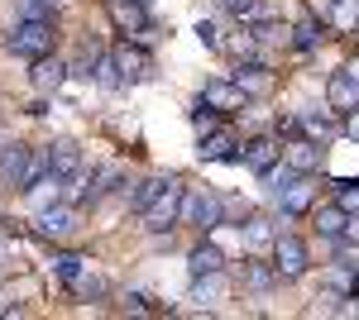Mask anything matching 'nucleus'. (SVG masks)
<instances>
[{"instance_id": "obj_1", "label": "nucleus", "mask_w": 359, "mask_h": 320, "mask_svg": "<svg viewBox=\"0 0 359 320\" xmlns=\"http://www.w3.org/2000/svg\"><path fill=\"white\" fill-rule=\"evenodd\" d=\"M57 34H53V20H15L10 34H5V48L20 57H43L53 53Z\"/></svg>"}, {"instance_id": "obj_2", "label": "nucleus", "mask_w": 359, "mask_h": 320, "mask_svg": "<svg viewBox=\"0 0 359 320\" xmlns=\"http://www.w3.org/2000/svg\"><path fill=\"white\" fill-rule=\"evenodd\" d=\"M182 196H187L182 177H168L163 191L154 196V206L139 215V220H144V230H149V235H168V230L177 225V215H182Z\"/></svg>"}, {"instance_id": "obj_3", "label": "nucleus", "mask_w": 359, "mask_h": 320, "mask_svg": "<svg viewBox=\"0 0 359 320\" xmlns=\"http://www.w3.org/2000/svg\"><path fill=\"white\" fill-rule=\"evenodd\" d=\"M182 225H196L201 235H211V230H221L225 225V196H216V191H187L182 196V215H177Z\"/></svg>"}, {"instance_id": "obj_4", "label": "nucleus", "mask_w": 359, "mask_h": 320, "mask_svg": "<svg viewBox=\"0 0 359 320\" xmlns=\"http://www.w3.org/2000/svg\"><path fill=\"white\" fill-rule=\"evenodd\" d=\"M106 15H111L115 34H125V39H144L149 29H154V20H149V5H139V0H106Z\"/></svg>"}, {"instance_id": "obj_5", "label": "nucleus", "mask_w": 359, "mask_h": 320, "mask_svg": "<svg viewBox=\"0 0 359 320\" xmlns=\"http://www.w3.org/2000/svg\"><path fill=\"white\" fill-rule=\"evenodd\" d=\"M273 267L283 282H292V277H302L306 267H311V253H306V244L297 235H278L273 239Z\"/></svg>"}, {"instance_id": "obj_6", "label": "nucleus", "mask_w": 359, "mask_h": 320, "mask_svg": "<svg viewBox=\"0 0 359 320\" xmlns=\"http://www.w3.org/2000/svg\"><path fill=\"white\" fill-rule=\"evenodd\" d=\"M201 106H211V110H221V115H230V110H245L249 96H245V86H240L235 77H211L206 86H201Z\"/></svg>"}, {"instance_id": "obj_7", "label": "nucleus", "mask_w": 359, "mask_h": 320, "mask_svg": "<svg viewBox=\"0 0 359 320\" xmlns=\"http://www.w3.org/2000/svg\"><path fill=\"white\" fill-rule=\"evenodd\" d=\"M111 57H115V67H120V77L125 81H144V77H154V57L139 48L135 39H120L111 48Z\"/></svg>"}, {"instance_id": "obj_8", "label": "nucleus", "mask_w": 359, "mask_h": 320, "mask_svg": "<svg viewBox=\"0 0 359 320\" xmlns=\"http://www.w3.org/2000/svg\"><path fill=\"white\" fill-rule=\"evenodd\" d=\"M72 77V67L62 62L57 53H43V57H34V72H29V86L39 91V96H53L62 81Z\"/></svg>"}, {"instance_id": "obj_9", "label": "nucleus", "mask_w": 359, "mask_h": 320, "mask_svg": "<svg viewBox=\"0 0 359 320\" xmlns=\"http://www.w3.org/2000/svg\"><path fill=\"white\" fill-rule=\"evenodd\" d=\"M326 106H331L335 115L359 110V77L350 67H345V72H331V81H326Z\"/></svg>"}, {"instance_id": "obj_10", "label": "nucleus", "mask_w": 359, "mask_h": 320, "mask_svg": "<svg viewBox=\"0 0 359 320\" xmlns=\"http://www.w3.org/2000/svg\"><path fill=\"white\" fill-rule=\"evenodd\" d=\"M72 225H77V211H72L67 201H53V206L34 211V230H39L43 239H62V235H67Z\"/></svg>"}, {"instance_id": "obj_11", "label": "nucleus", "mask_w": 359, "mask_h": 320, "mask_svg": "<svg viewBox=\"0 0 359 320\" xmlns=\"http://www.w3.org/2000/svg\"><path fill=\"white\" fill-rule=\"evenodd\" d=\"M230 77L245 86V96H249V101H254V96H269V91H273V81H278L273 72H269L264 62H254V57H245V62H240V67H235Z\"/></svg>"}, {"instance_id": "obj_12", "label": "nucleus", "mask_w": 359, "mask_h": 320, "mask_svg": "<svg viewBox=\"0 0 359 320\" xmlns=\"http://www.w3.org/2000/svg\"><path fill=\"white\" fill-rule=\"evenodd\" d=\"M240 162H245V167H254V172L264 177L273 162H283V144H278V139H249L245 148H240Z\"/></svg>"}, {"instance_id": "obj_13", "label": "nucleus", "mask_w": 359, "mask_h": 320, "mask_svg": "<svg viewBox=\"0 0 359 320\" xmlns=\"http://www.w3.org/2000/svg\"><path fill=\"white\" fill-rule=\"evenodd\" d=\"M278 211L283 215H306L311 211V196H316V187H311V177H297V182H287V187H278Z\"/></svg>"}, {"instance_id": "obj_14", "label": "nucleus", "mask_w": 359, "mask_h": 320, "mask_svg": "<svg viewBox=\"0 0 359 320\" xmlns=\"http://www.w3.org/2000/svg\"><path fill=\"white\" fill-rule=\"evenodd\" d=\"M321 153H326V148H321L316 139H292V144H283V162H292V167L306 172V177L321 167Z\"/></svg>"}, {"instance_id": "obj_15", "label": "nucleus", "mask_w": 359, "mask_h": 320, "mask_svg": "<svg viewBox=\"0 0 359 320\" xmlns=\"http://www.w3.org/2000/svg\"><path fill=\"white\" fill-rule=\"evenodd\" d=\"M196 158H201V162H240V144H235V134L216 130V134H206V139H201Z\"/></svg>"}, {"instance_id": "obj_16", "label": "nucleus", "mask_w": 359, "mask_h": 320, "mask_svg": "<svg viewBox=\"0 0 359 320\" xmlns=\"http://www.w3.org/2000/svg\"><path fill=\"white\" fill-rule=\"evenodd\" d=\"M48 172H57V177H77V172H82V148H77L72 139L48 144Z\"/></svg>"}, {"instance_id": "obj_17", "label": "nucleus", "mask_w": 359, "mask_h": 320, "mask_svg": "<svg viewBox=\"0 0 359 320\" xmlns=\"http://www.w3.org/2000/svg\"><path fill=\"white\" fill-rule=\"evenodd\" d=\"M302 134L316 139V144H331L335 134H345V125L335 120V110H306L302 115Z\"/></svg>"}, {"instance_id": "obj_18", "label": "nucleus", "mask_w": 359, "mask_h": 320, "mask_svg": "<svg viewBox=\"0 0 359 320\" xmlns=\"http://www.w3.org/2000/svg\"><path fill=\"white\" fill-rule=\"evenodd\" d=\"M240 235H245V249H269V244L278 239V230H273V220L269 215H245V225H240Z\"/></svg>"}, {"instance_id": "obj_19", "label": "nucleus", "mask_w": 359, "mask_h": 320, "mask_svg": "<svg viewBox=\"0 0 359 320\" xmlns=\"http://www.w3.org/2000/svg\"><path fill=\"white\" fill-rule=\"evenodd\" d=\"M225 267V253L221 249H216V244H196L192 253H187V272H192V277H206V272H221Z\"/></svg>"}, {"instance_id": "obj_20", "label": "nucleus", "mask_w": 359, "mask_h": 320, "mask_svg": "<svg viewBox=\"0 0 359 320\" xmlns=\"http://www.w3.org/2000/svg\"><path fill=\"white\" fill-rule=\"evenodd\" d=\"M62 182H67V177H57V172H43V177H39V182H34V187L25 191V196H29V206H34V211H43V206L62 201Z\"/></svg>"}, {"instance_id": "obj_21", "label": "nucleus", "mask_w": 359, "mask_h": 320, "mask_svg": "<svg viewBox=\"0 0 359 320\" xmlns=\"http://www.w3.org/2000/svg\"><path fill=\"white\" fill-rule=\"evenodd\" d=\"M326 20H316V15H306V20H297V25H292V48H297V53H311V48H316V43H321V34H326Z\"/></svg>"}, {"instance_id": "obj_22", "label": "nucleus", "mask_w": 359, "mask_h": 320, "mask_svg": "<svg viewBox=\"0 0 359 320\" xmlns=\"http://www.w3.org/2000/svg\"><path fill=\"white\" fill-rule=\"evenodd\" d=\"M25 162H29L25 144H5V148H0V182H5V187H15V182H20V172H25Z\"/></svg>"}, {"instance_id": "obj_23", "label": "nucleus", "mask_w": 359, "mask_h": 320, "mask_svg": "<svg viewBox=\"0 0 359 320\" xmlns=\"http://www.w3.org/2000/svg\"><path fill=\"white\" fill-rule=\"evenodd\" d=\"M216 5H221L225 15H235V20H240V25H259V20H269V15H273V10H269V5H264V0H216Z\"/></svg>"}, {"instance_id": "obj_24", "label": "nucleus", "mask_w": 359, "mask_h": 320, "mask_svg": "<svg viewBox=\"0 0 359 320\" xmlns=\"http://www.w3.org/2000/svg\"><path fill=\"white\" fill-rule=\"evenodd\" d=\"M120 177H125V172H120V162H106V167H101L96 177H86V201L96 206L101 196H111V191H115V182H120Z\"/></svg>"}, {"instance_id": "obj_25", "label": "nucleus", "mask_w": 359, "mask_h": 320, "mask_svg": "<svg viewBox=\"0 0 359 320\" xmlns=\"http://www.w3.org/2000/svg\"><path fill=\"white\" fill-rule=\"evenodd\" d=\"M278 282H283V277H278L273 263H245V287H249V292L264 296V292H273Z\"/></svg>"}, {"instance_id": "obj_26", "label": "nucleus", "mask_w": 359, "mask_h": 320, "mask_svg": "<svg viewBox=\"0 0 359 320\" xmlns=\"http://www.w3.org/2000/svg\"><path fill=\"white\" fill-rule=\"evenodd\" d=\"M225 287H230V282H225V267L221 272H206V277H192V296L196 301H221Z\"/></svg>"}, {"instance_id": "obj_27", "label": "nucleus", "mask_w": 359, "mask_h": 320, "mask_svg": "<svg viewBox=\"0 0 359 320\" xmlns=\"http://www.w3.org/2000/svg\"><path fill=\"white\" fill-rule=\"evenodd\" d=\"M53 272L62 277V282H77V277L86 272V258H82V253H72V249H57V253H53Z\"/></svg>"}, {"instance_id": "obj_28", "label": "nucleus", "mask_w": 359, "mask_h": 320, "mask_svg": "<svg viewBox=\"0 0 359 320\" xmlns=\"http://www.w3.org/2000/svg\"><path fill=\"white\" fill-rule=\"evenodd\" d=\"M43 172H48V148H29V162H25V172H20V182H15V187L29 191Z\"/></svg>"}, {"instance_id": "obj_29", "label": "nucleus", "mask_w": 359, "mask_h": 320, "mask_svg": "<svg viewBox=\"0 0 359 320\" xmlns=\"http://www.w3.org/2000/svg\"><path fill=\"white\" fill-rule=\"evenodd\" d=\"M345 220H350V211H340V206H321V211H316V230H321L326 239H340Z\"/></svg>"}, {"instance_id": "obj_30", "label": "nucleus", "mask_w": 359, "mask_h": 320, "mask_svg": "<svg viewBox=\"0 0 359 320\" xmlns=\"http://www.w3.org/2000/svg\"><path fill=\"white\" fill-rule=\"evenodd\" d=\"M163 182H168V177H144V182L135 187V196H130V211H135V215H144L149 206H154V196L163 191Z\"/></svg>"}, {"instance_id": "obj_31", "label": "nucleus", "mask_w": 359, "mask_h": 320, "mask_svg": "<svg viewBox=\"0 0 359 320\" xmlns=\"http://www.w3.org/2000/svg\"><path fill=\"white\" fill-rule=\"evenodd\" d=\"M91 77H96V86H106V91H120V86H125V77H120V67H115V57H111V53L96 57Z\"/></svg>"}, {"instance_id": "obj_32", "label": "nucleus", "mask_w": 359, "mask_h": 320, "mask_svg": "<svg viewBox=\"0 0 359 320\" xmlns=\"http://www.w3.org/2000/svg\"><path fill=\"white\" fill-rule=\"evenodd\" d=\"M326 277H331V287H335V292H340V296L359 292V272H355V267H350V263H335L331 272H326Z\"/></svg>"}, {"instance_id": "obj_33", "label": "nucleus", "mask_w": 359, "mask_h": 320, "mask_svg": "<svg viewBox=\"0 0 359 320\" xmlns=\"http://www.w3.org/2000/svg\"><path fill=\"white\" fill-rule=\"evenodd\" d=\"M326 25L335 29H359V0H335V10H331V20Z\"/></svg>"}, {"instance_id": "obj_34", "label": "nucleus", "mask_w": 359, "mask_h": 320, "mask_svg": "<svg viewBox=\"0 0 359 320\" xmlns=\"http://www.w3.org/2000/svg\"><path fill=\"white\" fill-rule=\"evenodd\" d=\"M192 130H196V139H206V134H216V130H221V110H211V106L192 110Z\"/></svg>"}, {"instance_id": "obj_35", "label": "nucleus", "mask_w": 359, "mask_h": 320, "mask_svg": "<svg viewBox=\"0 0 359 320\" xmlns=\"http://www.w3.org/2000/svg\"><path fill=\"white\" fill-rule=\"evenodd\" d=\"M335 206L340 211H359V182H335Z\"/></svg>"}, {"instance_id": "obj_36", "label": "nucleus", "mask_w": 359, "mask_h": 320, "mask_svg": "<svg viewBox=\"0 0 359 320\" xmlns=\"http://www.w3.org/2000/svg\"><path fill=\"white\" fill-rule=\"evenodd\" d=\"M20 20H53V0H25Z\"/></svg>"}, {"instance_id": "obj_37", "label": "nucleus", "mask_w": 359, "mask_h": 320, "mask_svg": "<svg viewBox=\"0 0 359 320\" xmlns=\"http://www.w3.org/2000/svg\"><path fill=\"white\" fill-rule=\"evenodd\" d=\"M72 287H77V296H106V282H101V277H91V272H82Z\"/></svg>"}, {"instance_id": "obj_38", "label": "nucleus", "mask_w": 359, "mask_h": 320, "mask_svg": "<svg viewBox=\"0 0 359 320\" xmlns=\"http://www.w3.org/2000/svg\"><path fill=\"white\" fill-rule=\"evenodd\" d=\"M340 244H345V249H359V211L345 220V230H340Z\"/></svg>"}, {"instance_id": "obj_39", "label": "nucleus", "mask_w": 359, "mask_h": 320, "mask_svg": "<svg viewBox=\"0 0 359 320\" xmlns=\"http://www.w3.org/2000/svg\"><path fill=\"white\" fill-rule=\"evenodd\" d=\"M196 39H201L206 48H225V43H221V34H216V25H206V20L196 25Z\"/></svg>"}, {"instance_id": "obj_40", "label": "nucleus", "mask_w": 359, "mask_h": 320, "mask_svg": "<svg viewBox=\"0 0 359 320\" xmlns=\"http://www.w3.org/2000/svg\"><path fill=\"white\" fill-rule=\"evenodd\" d=\"M125 306H130L135 316H149V296H144V292H130V296H125Z\"/></svg>"}, {"instance_id": "obj_41", "label": "nucleus", "mask_w": 359, "mask_h": 320, "mask_svg": "<svg viewBox=\"0 0 359 320\" xmlns=\"http://www.w3.org/2000/svg\"><path fill=\"white\" fill-rule=\"evenodd\" d=\"M345 139H355V144H359V110L345 115Z\"/></svg>"}, {"instance_id": "obj_42", "label": "nucleus", "mask_w": 359, "mask_h": 320, "mask_svg": "<svg viewBox=\"0 0 359 320\" xmlns=\"http://www.w3.org/2000/svg\"><path fill=\"white\" fill-rule=\"evenodd\" d=\"M139 5H149V0H139Z\"/></svg>"}]
</instances>
